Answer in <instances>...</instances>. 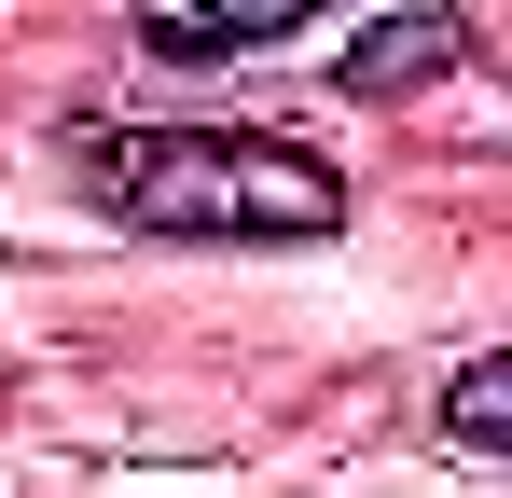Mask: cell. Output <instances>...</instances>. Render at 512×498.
<instances>
[{
    "label": "cell",
    "mask_w": 512,
    "mask_h": 498,
    "mask_svg": "<svg viewBox=\"0 0 512 498\" xmlns=\"http://www.w3.org/2000/svg\"><path fill=\"white\" fill-rule=\"evenodd\" d=\"M56 153H70V180L125 236H180V249H319V236H346L333 153L277 139V125H111V111H84Z\"/></svg>",
    "instance_id": "6da1fadb"
},
{
    "label": "cell",
    "mask_w": 512,
    "mask_h": 498,
    "mask_svg": "<svg viewBox=\"0 0 512 498\" xmlns=\"http://www.w3.org/2000/svg\"><path fill=\"white\" fill-rule=\"evenodd\" d=\"M333 0H139V56L153 70H236L263 42H291V28H319Z\"/></svg>",
    "instance_id": "7a4b0ae2"
},
{
    "label": "cell",
    "mask_w": 512,
    "mask_h": 498,
    "mask_svg": "<svg viewBox=\"0 0 512 498\" xmlns=\"http://www.w3.org/2000/svg\"><path fill=\"white\" fill-rule=\"evenodd\" d=\"M471 70V14H443V0H416V14H388V28H360L346 42V97H416V83Z\"/></svg>",
    "instance_id": "3957f363"
},
{
    "label": "cell",
    "mask_w": 512,
    "mask_h": 498,
    "mask_svg": "<svg viewBox=\"0 0 512 498\" xmlns=\"http://www.w3.org/2000/svg\"><path fill=\"white\" fill-rule=\"evenodd\" d=\"M512 429V360H457V388H443V443L457 457H499Z\"/></svg>",
    "instance_id": "277c9868"
}]
</instances>
